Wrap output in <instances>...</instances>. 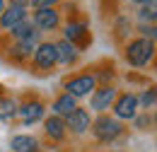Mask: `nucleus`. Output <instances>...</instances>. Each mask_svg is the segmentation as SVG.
I'll use <instances>...</instances> for the list:
<instances>
[{
    "label": "nucleus",
    "mask_w": 157,
    "mask_h": 152,
    "mask_svg": "<svg viewBox=\"0 0 157 152\" xmlns=\"http://www.w3.org/2000/svg\"><path fill=\"white\" fill-rule=\"evenodd\" d=\"M155 53V44H152V39H136V41H131L128 44V48H126V58H128V63L131 65H145L150 58Z\"/></svg>",
    "instance_id": "1"
},
{
    "label": "nucleus",
    "mask_w": 157,
    "mask_h": 152,
    "mask_svg": "<svg viewBox=\"0 0 157 152\" xmlns=\"http://www.w3.org/2000/svg\"><path fill=\"white\" fill-rule=\"evenodd\" d=\"M92 131H94V135H97V140H101V142H109V140H116L118 135L123 133V126L118 123L116 118L99 116L97 121L92 123Z\"/></svg>",
    "instance_id": "2"
},
{
    "label": "nucleus",
    "mask_w": 157,
    "mask_h": 152,
    "mask_svg": "<svg viewBox=\"0 0 157 152\" xmlns=\"http://www.w3.org/2000/svg\"><path fill=\"white\" fill-rule=\"evenodd\" d=\"M114 114H116V118H136V114H138V97L136 94H121L114 101Z\"/></svg>",
    "instance_id": "3"
},
{
    "label": "nucleus",
    "mask_w": 157,
    "mask_h": 152,
    "mask_svg": "<svg viewBox=\"0 0 157 152\" xmlns=\"http://www.w3.org/2000/svg\"><path fill=\"white\" fill-rule=\"evenodd\" d=\"M94 85H97V82H94V77H92V75L73 77V80L65 85V89H68L65 94H70L73 99H78V97H87L92 89H94Z\"/></svg>",
    "instance_id": "4"
},
{
    "label": "nucleus",
    "mask_w": 157,
    "mask_h": 152,
    "mask_svg": "<svg viewBox=\"0 0 157 152\" xmlns=\"http://www.w3.org/2000/svg\"><path fill=\"white\" fill-rule=\"evenodd\" d=\"M114 101H116V89L114 87H99L92 92V109L94 111H106L109 106H114Z\"/></svg>",
    "instance_id": "5"
},
{
    "label": "nucleus",
    "mask_w": 157,
    "mask_h": 152,
    "mask_svg": "<svg viewBox=\"0 0 157 152\" xmlns=\"http://www.w3.org/2000/svg\"><path fill=\"white\" fill-rule=\"evenodd\" d=\"M34 63L39 68H53L58 63V58H56V44H39L34 48Z\"/></svg>",
    "instance_id": "6"
},
{
    "label": "nucleus",
    "mask_w": 157,
    "mask_h": 152,
    "mask_svg": "<svg viewBox=\"0 0 157 152\" xmlns=\"http://www.w3.org/2000/svg\"><path fill=\"white\" fill-rule=\"evenodd\" d=\"M90 126H92V118H90V111H85V109H75L65 118V128H70L73 133H85Z\"/></svg>",
    "instance_id": "7"
},
{
    "label": "nucleus",
    "mask_w": 157,
    "mask_h": 152,
    "mask_svg": "<svg viewBox=\"0 0 157 152\" xmlns=\"http://www.w3.org/2000/svg\"><path fill=\"white\" fill-rule=\"evenodd\" d=\"M58 12L53 10V7H44V10H36V15H34V27H39V29H46V32H51V29H56L58 27Z\"/></svg>",
    "instance_id": "8"
},
{
    "label": "nucleus",
    "mask_w": 157,
    "mask_h": 152,
    "mask_svg": "<svg viewBox=\"0 0 157 152\" xmlns=\"http://www.w3.org/2000/svg\"><path fill=\"white\" fill-rule=\"evenodd\" d=\"M17 116L22 118V123H36L44 116V104L41 101H27V104L17 106Z\"/></svg>",
    "instance_id": "9"
},
{
    "label": "nucleus",
    "mask_w": 157,
    "mask_h": 152,
    "mask_svg": "<svg viewBox=\"0 0 157 152\" xmlns=\"http://www.w3.org/2000/svg\"><path fill=\"white\" fill-rule=\"evenodd\" d=\"M27 19V12L22 10V7H7V10H2V15H0V27L2 29H12V27H17L20 22Z\"/></svg>",
    "instance_id": "10"
},
{
    "label": "nucleus",
    "mask_w": 157,
    "mask_h": 152,
    "mask_svg": "<svg viewBox=\"0 0 157 152\" xmlns=\"http://www.w3.org/2000/svg\"><path fill=\"white\" fill-rule=\"evenodd\" d=\"M75 109H78V104H75V99L70 94H60L53 101V116H58V118H68Z\"/></svg>",
    "instance_id": "11"
},
{
    "label": "nucleus",
    "mask_w": 157,
    "mask_h": 152,
    "mask_svg": "<svg viewBox=\"0 0 157 152\" xmlns=\"http://www.w3.org/2000/svg\"><path fill=\"white\" fill-rule=\"evenodd\" d=\"M44 128H46V135L48 138H53V140H63L65 138V121L58 118V116H48L46 121H44Z\"/></svg>",
    "instance_id": "12"
},
{
    "label": "nucleus",
    "mask_w": 157,
    "mask_h": 152,
    "mask_svg": "<svg viewBox=\"0 0 157 152\" xmlns=\"http://www.w3.org/2000/svg\"><path fill=\"white\" fill-rule=\"evenodd\" d=\"M56 58H58L60 63H73L75 58H78V48L70 44V41H58L56 44Z\"/></svg>",
    "instance_id": "13"
},
{
    "label": "nucleus",
    "mask_w": 157,
    "mask_h": 152,
    "mask_svg": "<svg viewBox=\"0 0 157 152\" xmlns=\"http://www.w3.org/2000/svg\"><path fill=\"white\" fill-rule=\"evenodd\" d=\"M65 41H70L75 46V41L87 44V27L85 24H68L65 27Z\"/></svg>",
    "instance_id": "14"
},
{
    "label": "nucleus",
    "mask_w": 157,
    "mask_h": 152,
    "mask_svg": "<svg viewBox=\"0 0 157 152\" xmlns=\"http://www.w3.org/2000/svg\"><path fill=\"white\" fill-rule=\"evenodd\" d=\"M36 39H39V34H34V36H27V39H20V44L12 48V56H15V58L32 56V51L36 48Z\"/></svg>",
    "instance_id": "15"
},
{
    "label": "nucleus",
    "mask_w": 157,
    "mask_h": 152,
    "mask_svg": "<svg viewBox=\"0 0 157 152\" xmlns=\"http://www.w3.org/2000/svg\"><path fill=\"white\" fill-rule=\"evenodd\" d=\"M10 145H12V152H34L36 150V140L32 135H15Z\"/></svg>",
    "instance_id": "16"
},
{
    "label": "nucleus",
    "mask_w": 157,
    "mask_h": 152,
    "mask_svg": "<svg viewBox=\"0 0 157 152\" xmlns=\"http://www.w3.org/2000/svg\"><path fill=\"white\" fill-rule=\"evenodd\" d=\"M15 114H17V101L10 97L0 99V118H12Z\"/></svg>",
    "instance_id": "17"
},
{
    "label": "nucleus",
    "mask_w": 157,
    "mask_h": 152,
    "mask_svg": "<svg viewBox=\"0 0 157 152\" xmlns=\"http://www.w3.org/2000/svg\"><path fill=\"white\" fill-rule=\"evenodd\" d=\"M12 34H15L17 39H27V36H34V34H39V32H34V24L24 19V22H20L17 27H12Z\"/></svg>",
    "instance_id": "18"
},
{
    "label": "nucleus",
    "mask_w": 157,
    "mask_h": 152,
    "mask_svg": "<svg viewBox=\"0 0 157 152\" xmlns=\"http://www.w3.org/2000/svg\"><path fill=\"white\" fill-rule=\"evenodd\" d=\"M140 19L143 22H155V0H150V2H145L143 5V10H140Z\"/></svg>",
    "instance_id": "19"
},
{
    "label": "nucleus",
    "mask_w": 157,
    "mask_h": 152,
    "mask_svg": "<svg viewBox=\"0 0 157 152\" xmlns=\"http://www.w3.org/2000/svg\"><path fill=\"white\" fill-rule=\"evenodd\" d=\"M138 104H143V106L152 109V106H155V89H147V92H143V97L138 99Z\"/></svg>",
    "instance_id": "20"
},
{
    "label": "nucleus",
    "mask_w": 157,
    "mask_h": 152,
    "mask_svg": "<svg viewBox=\"0 0 157 152\" xmlns=\"http://www.w3.org/2000/svg\"><path fill=\"white\" fill-rule=\"evenodd\" d=\"M29 5H34L36 10H44V7H53L56 0H29Z\"/></svg>",
    "instance_id": "21"
},
{
    "label": "nucleus",
    "mask_w": 157,
    "mask_h": 152,
    "mask_svg": "<svg viewBox=\"0 0 157 152\" xmlns=\"http://www.w3.org/2000/svg\"><path fill=\"white\" fill-rule=\"evenodd\" d=\"M27 5H29V0H12V7H22L24 10Z\"/></svg>",
    "instance_id": "22"
},
{
    "label": "nucleus",
    "mask_w": 157,
    "mask_h": 152,
    "mask_svg": "<svg viewBox=\"0 0 157 152\" xmlns=\"http://www.w3.org/2000/svg\"><path fill=\"white\" fill-rule=\"evenodd\" d=\"M133 2H138V5H145V2H150V0H133Z\"/></svg>",
    "instance_id": "23"
},
{
    "label": "nucleus",
    "mask_w": 157,
    "mask_h": 152,
    "mask_svg": "<svg viewBox=\"0 0 157 152\" xmlns=\"http://www.w3.org/2000/svg\"><path fill=\"white\" fill-rule=\"evenodd\" d=\"M2 10H5V2H2V0H0V15H2Z\"/></svg>",
    "instance_id": "24"
}]
</instances>
